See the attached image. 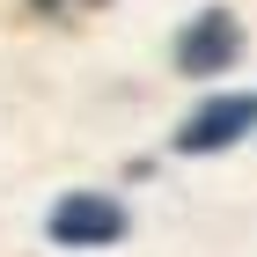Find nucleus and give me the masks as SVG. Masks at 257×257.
Masks as SVG:
<instances>
[{"mask_svg": "<svg viewBox=\"0 0 257 257\" xmlns=\"http://www.w3.org/2000/svg\"><path fill=\"white\" fill-rule=\"evenodd\" d=\"M44 235H52V250H118L133 235V213L118 191H66L44 213Z\"/></svg>", "mask_w": 257, "mask_h": 257, "instance_id": "obj_1", "label": "nucleus"}, {"mask_svg": "<svg viewBox=\"0 0 257 257\" xmlns=\"http://www.w3.org/2000/svg\"><path fill=\"white\" fill-rule=\"evenodd\" d=\"M242 44H250V37H242V15H235V8H198V15L177 30L169 59H177V74H191V81H220V74H235Z\"/></svg>", "mask_w": 257, "mask_h": 257, "instance_id": "obj_2", "label": "nucleus"}, {"mask_svg": "<svg viewBox=\"0 0 257 257\" xmlns=\"http://www.w3.org/2000/svg\"><path fill=\"white\" fill-rule=\"evenodd\" d=\"M250 133H257V88H220L198 110H184V125L169 133V147L177 155H228Z\"/></svg>", "mask_w": 257, "mask_h": 257, "instance_id": "obj_3", "label": "nucleus"}, {"mask_svg": "<svg viewBox=\"0 0 257 257\" xmlns=\"http://www.w3.org/2000/svg\"><path fill=\"white\" fill-rule=\"evenodd\" d=\"M37 15H66V8H103V0H30Z\"/></svg>", "mask_w": 257, "mask_h": 257, "instance_id": "obj_4", "label": "nucleus"}]
</instances>
